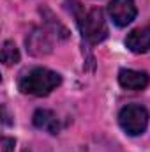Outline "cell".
<instances>
[{"label": "cell", "instance_id": "cell-1", "mask_svg": "<svg viewBox=\"0 0 150 152\" xmlns=\"http://www.w3.org/2000/svg\"><path fill=\"white\" fill-rule=\"evenodd\" d=\"M67 4L71 5L69 9L74 14L78 27L81 30V36L85 37L87 42L99 44L108 37V25L104 20V12L99 7H94L85 12V9L81 7V4L78 0H67Z\"/></svg>", "mask_w": 150, "mask_h": 152}, {"label": "cell", "instance_id": "cell-2", "mask_svg": "<svg viewBox=\"0 0 150 152\" xmlns=\"http://www.w3.org/2000/svg\"><path fill=\"white\" fill-rule=\"evenodd\" d=\"M60 83H62V78L58 73L46 69V67H34L20 78L18 87L23 94L42 97L53 92Z\"/></svg>", "mask_w": 150, "mask_h": 152}, {"label": "cell", "instance_id": "cell-3", "mask_svg": "<svg viewBox=\"0 0 150 152\" xmlns=\"http://www.w3.org/2000/svg\"><path fill=\"white\" fill-rule=\"evenodd\" d=\"M118 124L129 136L143 134L149 126V112L141 104H127L118 113Z\"/></svg>", "mask_w": 150, "mask_h": 152}, {"label": "cell", "instance_id": "cell-4", "mask_svg": "<svg viewBox=\"0 0 150 152\" xmlns=\"http://www.w3.org/2000/svg\"><path fill=\"white\" fill-rule=\"evenodd\" d=\"M108 14L117 27H127L129 23L134 21L138 9L134 0H110Z\"/></svg>", "mask_w": 150, "mask_h": 152}, {"label": "cell", "instance_id": "cell-5", "mask_svg": "<svg viewBox=\"0 0 150 152\" xmlns=\"http://www.w3.org/2000/svg\"><path fill=\"white\" fill-rule=\"evenodd\" d=\"M51 39L50 34L42 28H34L28 37H27V50L30 55H36V57H42V55H48L51 51Z\"/></svg>", "mask_w": 150, "mask_h": 152}, {"label": "cell", "instance_id": "cell-6", "mask_svg": "<svg viewBox=\"0 0 150 152\" xmlns=\"http://www.w3.org/2000/svg\"><path fill=\"white\" fill-rule=\"evenodd\" d=\"M120 87L127 90H143L150 83V76L145 71H134V69H120L118 73Z\"/></svg>", "mask_w": 150, "mask_h": 152}, {"label": "cell", "instance_id": "cell-7", "mask_svg": "<svg viewBox=\"0 0 150 152\" xmlns=\"http://www.w3.org/2000/svg\"><path fill=\"white\" fill-rule=\"evenodd\" d=\"M125 46L133 53H147L150 51V25L134 28L127 34Z\"/></svg>", "mask_w": 150, "mask_h": 152}, {"label": "cell", "instance_id": "cell-8", "mask_svg": "<svg viewBox=\"0 0 150 152\" xmlns=\"http://www.w3.org/2000/svg\"><path fill=\"white\" fill-rule=\"evenodd\" d=\"M32 122H34V126L37 129L48 131L51 134H57L60 131V120H58V117L53 113L51 110H46V108L36 110V113L32 117Z\"/></svg>", "mask_w": 150, "mask_h": 152}, {"label": "cell", "instance_id": "cell-9", "mask_svg": "<svg viewBox=\"0 0 150 152\" xmlns=\"http://www.w3.org/2000/svg\"><path fill=\"white\" fill-rule=\"evenodd\" d=\"M2 62L5 66H14L20 62V51L12 41H5L2 44Z\"/></svg>", "mask_w": 150, "mask_h": 152}, {"label": "cell", "instance_id": "cell-10", "mask_svg": "<svg viewBox=\"0 0 150 152\" xmlns=\"http://www.w3.org/2000/svg\"><path fill=\"white\" fill-rule=\"evenodd\" d=\"M14 145H16V142L12 138H5V136L2 138V152H12Z\"/></svg>", "mask_w": 150, "mask_h": 152}, {"label": "cell", "instance_id": "cell-11", "mask_svg": "<svg viewBox=\"0 0 150 152\" xmlns=\"http://www.w3.org/2000/svg\"><path fill=\"white\" fill-rule=\"evenodd\" d=\"M25 152H28V151H25Z\"/></svg>", "mask_w": 150, "mask_h": 152}]
</instances>
